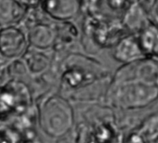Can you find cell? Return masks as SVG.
I'll list each match as a JSON object with an SVG mask.
<instances>
[{
	"label": "cell",
	"instance_id": "cell-1",
	"mask_svg": "<svg viewBox=\"0 0 158 143\" xmlns=\"http://www.w3.org/2000/svg\"><path fill=\"white\" fill-rule=\"evenodd\" d=\"M108 98L125 110L146 109L158 100V63L144 58L120 66L111 82Z\"/></svg>",
	"mask_w": 158,
	"mask_h": 143
},
{
	"label": "cell",
	"instance_id": "cell-2",
	"mask_svg": "<svg viewBox=\"0 0 158 143\" xmlns=\"http://www.w3.org/2000/svg\"><path fill=\"white\" fill-rule=\"evenodd\" d=\"M72 123V109L65 100L54 97L47 102L41 114V125L48 135L63 136L69 131Z\"/></svg>",
	"mask_w": 158,
	"mask_h": 143
},
{
	"label": "cell",
	"instance_id": "cell-3",
	"mask_svg": "<svg viewBox=\"0 0 158 143\" xmlns=\"http://www.w3.org/2000/svg\"><path fill=\"white\" fill-rule=\"evenodd\" d=\"M26 48V38L19 28L10 26L0 30V52L8 58L20 56Z\"/></svg>",
	"mask_w": 158,
	"mask_h": 143
},
{
	"label": "cell",
	"instance_id": "cell-4",
	"mask_svg": "<svg viewBox=\"0 0 158 143\" xmlns=\"http://www.w3.org/2000/svg\"><path fill=\"white\" fill-rule=\"evenodd\" d=\"M112 55L114 60L123 65L146 58L139 47L137 36L131 34L125 35L115 43Z\"/></svg>",
	"mask_w": 158,
	"mask_h": 143
},
{
	"label": "cell",
	"instance_id": "cell-5",
	"mask_svg": "<svg viewBox=\"0 0 158 143\" xmlns=\"http://www.w3.org/2000/svg\"><path fill=\"white\" fill-rule=\"evenodd\" d=\"M43 10L55 20L73 19L80 10L78 0H43Z\"/></svg>",
	"mask_w": 158,
	"mask_h": 143
},
{
	"label": "cell",
	"instance_id": "cell-6",
	"mask_svg": "<svg viewBox=\"0 0 158 143\" xmlns=\"http://www.w3.org/2000/svg\"><path fill=\"white\" fill-rule=\"evenodd\" d=\"M149 22V13L139 3H131L126 10L122 25L129 34L137 36Z\"/></svg>",
	"mask_w": 158,
	"mask_h": 143
},
{
	"label": "cell",
	"instance_id": "cell-7",
	"mask_svg": "<svg viewBox=\"0 0 158 143\" xmlns=\"http://www.w3.org/2000/svg\"><path fill=\"white\" fill-rule=\"evenodd\" d=\"M139 47L146 58H158V26L152 22L148 25L137 35Z\"/></svg>",
	"mask_w": 158,
	"mask_h": 143
},
{
	"label": "cell",
	"instance_id": "cell-8",
	"mask_svg": "<svg viewBox=\"0 0 158 143\" xmlns=\"http://www.w3.org/2000/svg\"><path fill=\"white\" fill-rule=\"evenodd\" d=\"M23 6L17 0H0V25L18 22L23 15Z\"/></svg>",
	"mask_w": 158,
	"mask_h": 143
},
{
	"label": "cell",
	"instance_id": "cell-9",
	"mask_svg": "<svg viewBox=\"0 0 158 143\" xmlns=\"http://www.w3.org/2000/svg\"><path fill=\"white\" fill-rule=\"evenodd\" d=\"M147 143H152L158 138V111L145 117L135 128Z\"/></svg>",
	"mask_w": 158,
	"mask_h": 143
},
{
	"label": "cell",
	"instance_id": "cell-10",
	"mask_svg": "<svg viewBox=\"0 0 158 143\" xmlns=\"http://www.w3.org/2000/svg\"><path fill=\"white\" fill-rule=\"evenodd\" d=\"M29 39L33 45L39 47V48H48L53 42V33L52 31L45 26L39 25L35 27L32 32H30Z\"/></svg>",
	"mask_w": 158,
	"mask_h": 143
},
{
	"label": "cell",
	"instance_id": "cell-11",
	"mask_svg": "<svg viewBox=\"0 0 158 143\" xmlns=\"http://www.w3.org/2000/svg\"><path fill=\"white\" fill-rule=\"evenodd\" d=\"M150 21L158 26V0H153L149 11Z\"/></svg>",
	"mask_w": 158,
	"mask_h": 143
},
{
	"label": "cell",
	"instance_id": "cell-12",
	"mask_svg": "<svg viewBox=\"0 0 158 143\" xmlns=\"http://www.w3.org/2000/svg\"><path fill=\"white\" fill-rule=\"evenodd\" d=\"M127 143H147V142L142 137V136L136 129H134L129 134V136L127 139Z\"/></svg>",
	"mask_w": 158,
	"mask_h": 143
},
{
	"label": "cell",
	"instance_id": "cell-13",
	"mask_svg": "<svg viewBox=\"0 0 158 143\" xmlns=\"http://www.w3.org/2000/svg\"><path fill=\"white\" fill-rule=\"evenodd\" d=\"M17 1L25 7H35L39 4L41 0H17Z\"/></svg>",
	"mask_w": 158,
	"mask_h": 143
},
{
	"label": "cell",
	"instance_id": "cell-14",
	"mask_svg": "<svg viewBox=\"0 0 158 143\" xmlns=\"http://www.w3.org/2000/svg\"><path fill=\"white\" fill-rule=\"evenodd\" d=\"M152 143H158V138H157V139H155V140H154L153 142H152Z\"/></svg>",
	"mask_w": 158,
	"mask_h": 143
}]
</instances>
